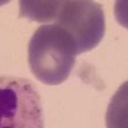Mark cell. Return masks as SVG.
I'll list each match as a JSON object with an SVG mask.
<instances>
[{
    "instance_id": "4",
    "label": "cell",
    "mask_w": 128,
    "mask_h": 128,
    "mask_svg": "<svg viewBox=\"0 0 128 128\" xmlns=\"http://www.w3.org/2000/svg\"><path fill=\"white\" fill-rule=\"evenodd\" d=\"M60 5V0H42V2H19V17L40 23L52 22Z\"/></svg>"
},
{
    "instance_id": "5",
    "label": "cell",
    "mask_w": 128,
    "mask_h": 128,
    "mask_svg": "<svg viewBox=\"0 0 128 128\" xmlns=\"http://www.w3.org/2000/svg\"><path fill=\"white\" fill-rule=\"evenodd\" d=\"M127 83L119 88V91L113 98L108 114L106 124L108 128H127Z\"/></svg>"
},
{
    "instance_id": "1",
    "label": "cell",
    "mask_w": 128,
    "mask_h": 128,
    "mask_svg": "<svg viewBox=\"0 0 128 128\" xmlns=\"http://www.w3.org/2000/svg\"><path fill=\"white\" fill-rule=\"evenodd\" d=\"M77 56L74 40L55 24L38 27L28 44V64L34 76L45 84L67 81Z\"/></svg>"
},
{
    "instance_id": "3",
    "label": "cell",
    "mask_w": 128,
    "mask_h": 128,
    "mask_svg": "<svg viewBox=\"0 0 128 128\" xmlns=\"http://www.w3.org/2000/svg\"><path fill=\"white\" fill-rule=\"evenodd\" d=\"M52 22L74 40L77 55L95 49L105 35L104 10L95 2L63 0Z\"/></svg>"
},
{
    "instance_id": "2",
    "label": "cell",
    "mask_w": 128,
    "mask_h": 128,
    "mask_svg": "<svg viewBox=\"0 0 128 128\" xmlns=\"http://www.w3.org/2000/svg\"><path fill=\"white\" fill-rule=\"evenodd\" d=\"M0 128H44L41 98L28 80L0 76Z\"/></svg>"
}]
</instances>
